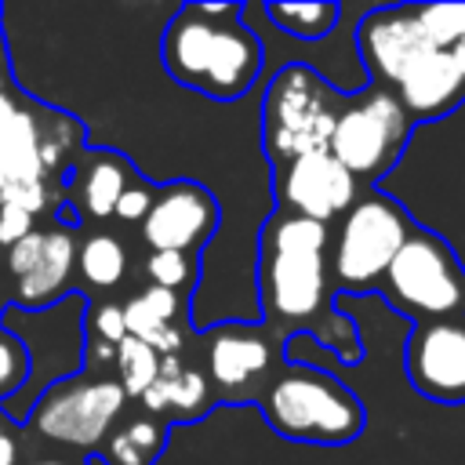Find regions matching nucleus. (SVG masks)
<instances>
[{"label": "nucleus", "mask_w": 465, "mask_h": 465, "mask_svg": "<svg viewBox=\"0 0 465 465\" xmlns=\"http://www.w3.org/2000/svg\"><path fill=\"white\" fill-rule=\"evenodd\" d=\"M153 196H156V189H149V185H142V182H134L124 196H120V203H116V211H113V218H120V222H142L145 214H149V207H153Z\"/></svg>", "instance_id": "29"}, {"label": "nucleus", "mask_w": 465, "mask_h": 465, "mask_svg": "<svg viewBox=\"0 0 465 465\" xmlns=\"http://www.w3.org/2000/svg\"><path fill=\"white\" fill-rule=\"evenodd\" d=\"M113 360H116V378L124 396H142L160 374V352L131 334L113 349Z\"/></svg>", "instance_id": "22"}, {"label": "nucleus", "mask_w": 465, "mask_h": 465, "mask_svg": "<svg viewBox=\"0 0 465 465\" xmlns=\"http://www.w3.org/2000/svg\"><path fill=\"white\" fill-rule=\"evenodd\" d=\"M29 378V356L25 345L15 334H0V400L15 396Z\"/></svg>", "instance_id": "26"}, {"label": "nucleus", "mask_w": 465, "mask_h": 465, "mask_svg": "<svg viewBox=\"0 0 465 465\" xmlns=\"http://www.w3.org/2000/svg\"><path fill=\"white\" fill-rule=\"evenodd\" d=\"M87 331H91V341L98 345H109V349H116L124 338H127V327H124V309L120 305H113V302H105V305H98L94 312H91V320H87Z\"/></svg>", "instance_id": "27"}, {"label": "nucleus", "mask_w": 465, "mask_h": 465, "mask_svg": "<svg viewBox=\"0 0 465 465\" xmlns=\"http://www.w3.org/2000/svg\"><path fill=\"white\" fill-rule=\"evenodd\" d=\"M218 229V203L200 182H167L156 189L149 214L142 218V240L149 251L196 254Z\"/></svg>", "instance_id": "12"}, {"label": "nucleus", "mask_w": 465, "mask_h": 465, "mask_svg": "<svg viewBox=\"0 0 465 465\" xmlns=\"http://www.w3.org/2000/svg\"><path fill=\"white\" fill-rule=\"evenodd\" d=\"M33 465H69V461H33Z\"/></svg>", "instance_id": "33"}, {"label": "nucleus", "mask_w": 465, "mask_h": 465, "mask_svg": "<svg viewBox=\"0 0 465 465\" xmlns=\"http://www.w3.org/2000/svg\"><path fill=\"white\" fill-rule=\"evenodd\" d=\"M142 403L153 414L174 411L178 418H200L211 407V378L182 356H160V374L142 392Z\"/></svg>", "instance_id": "18"}, {"label": "nucleus", "mask_w": 465, "mask_h": 465, "mask_svg": "<svg viewBox=\"0 0 465 465\" xmlns=\"http://www.w3.org/2000/svg\"><path fill=\"white\" fill-rule=\"evenodd\" d=\"M40 254H44V232L33 229L29 236H22L18 243L7 247V272H11L15 280H25V276L36 269Z\"/></svg>", "instance_id": "28"}, {"label": "nucleus", "mask_w": 465, "mask_h": 465, "mask_svg": "<svg viewBox=\"0 0 465 465\" xmlns=\"http://www.w3.org/2000/svg\"><path fill=\"white\" fill-rule=\"evenodd\" d=\"M145 276H149V287L182 294L196 280V262H193V254H178V251H149Z\"/></svg>", "instance_id": "25"}, {"label": "nucleus", "mask_w": 465, "mask_h": 465, "mask_svg": "<svg viewBox=\"0 0 465 465\" xmlns=\"http://www.w3.org/2000/svg\"><path fill=\"white\" fill-rule=\"evenodd\" d=\"M160 447H163V429H156L149 418H134L120 432H113L105 447V461L109 465H149Z\"/></svg>", "instance_id": "23"}, {"label": "nucleus", "mask_w": 465, "mask_h": 465, "mask_svg": "<svg viewBox=\"0 0 465 465\" xmlns=\"http://www.w3.org/2000/svg\"><path fill=\"white\" fill-rule=\"evenodd\" d=\"M407 138L411 120L396 94L385 87H371L356 102L338 109L327 149L356 182H378L400 160Z\"/></svg>", "instance_id": "8"}, {"label": "nucleus", "mask_w": 465, "mask_h": 465, "mask_svg": "<svg viewBox=\"0 0 465 465\" xmlns=\"http://www.w3.org/2000/svg\"><path fill=\"white\" fill-rule=\"evenodd\" d=\"M385 302L418 320L465 316V265L429 229L414 225L385 276L378 280Z\"/></svg>", "instance_id": "5"}, {"label": "nucleus", "mask_w": 465, "mask_h": 465, "mask_svg": "<svg viewBox=\"0 0 465 465\" xmlns=\"http://www.w3.org/2000/svg\"><path fill=\"white\" fill-rule=\"evenodd\" d=\"M124 407H127V396L120 381L73 374V378L47 385L36 396L25 421L47 440H58L69 447H94L102 443V436H109Z\"/></svg>", "instance_id": "9"}, {"label": "nucleus", "mask_w": 465, "mask_h": 465, "mask_svg": "<svg viewBox=\"0 0 465 465\" xmlns=\"http://www.w3.org/2000/svg\"><path fill=\"white\" fill-rule=\"evenodd\" d=\"M356 47H360V58H363L367 73L385 91H392L400 84V76L432 51V44L421 33L411 4L367 11L356 25Z\"/></svg>", "instance_id": "13"}, {"label": "nucleus", "mask_w": 465, "mask_h": 465, "mask_svg": "<svg viewBox=\"0 0 465 465\" xmlns=\"http://www.w3.org/2000/svg\"><path fill=\"white\" fill-rule=\"evenodd\" d=\"M432 47H450L465 36V4H411Z\"/></svg>", "instance_id": "24"}, {"label": "nucleus", "mask_w": 465, "mask_h": 465, "mask_svg": "<svg viewBox=\"0 0 465 465\" xmlns=\"http://www.w3.org/2000/svg\"><path fill=\"white\" fill-rule=\"evenodd\" d=\"M207 371L211 385L232 396V389L269 371V345L247 327H222L207 349Z\"/></svg>", "instance_id": "17"}, {"label": "nucleus", "mask_w": 465, "mask_h": 465, "mask_svg": "<svg viewBox=\"0 0 465 465\" xmlns=\"http://www.w3.org/2000/svg\"><path fill=\"white\" fill-rule=\"evenodd\" d=\"M269 429L294 443H349L363 432L367 414L360 396L320 367H298L269 381L262 392Z\"/></svg>", "instance_id": "3"}, {"label": "nucleus", "mask_w": 465, "mask_h": 465, "mask_svg": "<svg viewBox=\"0 0 465 465\" xmlns=\"http://www.w3.org/2000/svg\"><path fill=\"white\" fill-rule=\"evenodd\" d=\"M327 247H331L327 225L287 211L269 214L262 229V262H258L262 309L269 320L309 323L331 352L352 363L360 360V345L349 320L331 309Z\"/></svg>", "instance_id": "1"}, {"label": "nucleus", "mask_w": 465, "mask_h": 465, "mask_svg": "<svg viewBox=\"0 0 465 465\" xmlns=\"http://www.w3.org/2000/svg\"><path fill=\"white\" fill-rule=\"evenodd\" d=\"M411 229H414V222L396 196L363 189L360 200L341 214L334 251L327 254L331 280L345 294L374 291L378 280L385 276L389 262L411 236Z\"/></svg>", "instance_id": "6"}, {"label": "nucleus", "mask_w": 465, "mask_h": 465, "mask_svg": "<svg viewBox=\"0 0 465 465\" xmlns=\"http://www.w3.org/2000/svg\"><path fill=\"white\" fill-rule=\"evenodd\" d=\"M138 182L131 160H124L113 149L87 153V163L80 167V207L87 218H109L120 203V196Z\"/></svg>", "instance_id": "19"}, {"label": "nucleus", "mask_w": 465, "mask_h": 465, "mask_svg": "<svg viewBox=\"0 0 465 465\" xmlns=\"http://www.w3.org/2000/svg\"><path fill=\"white\" fill-rule=\"evenodd\" d=\"M33 232V214L22 211V207H11V203H0V243L11 247L18 243L22 236Z\"/></svg>", "instance_id": "30"}, {"label": "nucleus", "mask_w": 465, "mask_h": 465, "mask_svg": "<svg viewBox=\"0 0 465 465\" xmlns=\"http://www.w3.org/2000/svg\"><path fill=\"white\" fill-rule=\"evenodd\" d=\"M341 94L309 65H283L262 98V149L276 167L331 145Z\"/></svg>", "instance_id": "4"}, {"label": "nucleus", "mask_w": 465, "mask_h": 465, "mask_svg": "<svg viewBox=\"0 0 465 465\" xmlns=\"http://www.w3.org/2000/svg\"><path fill=\"white\" fill-rule=\"evenodd\" d=\"M163 69L174 84L214 98H243L262 76V40L240 4H185L163 29Z\"/></svg>", "instance_id": "2"}, {"label": "nucleus", "mask_w": 465, "mask_h": 465, "mask_svg": "<svg viewBox=\"0 0 465 465\" xmlns=\"http://www.w3.org/2000/svg\"><path fill=\"white\" fill-rule=\"evenodd\" d=\"M84 131L73 116L22 105L0 91V193L29 182H51L69 153L80 149Z\"/></svg>", "instance_id": "7"}, {"label": "nucleus", "mask_w": 465, "mask_h": 465, "mask_svg": "<svg viewBox=\"0 0 465 465\" xmlns=\"http://www.w3.org/2000/svg\"><path fill=\"white\" fill-rule=\"evenodd\" d=\"M0 91H7V62H4V44H0Z\"/></svg>", "instance_id": "32"}, {"label": "nucleus", "mask_w": 465, "mask_h": 465, "mask_svg": "<svg viewBox=\"0 0 465 465\" xmlns=\"http://www.w3.org/2000/svg\"><path fill=\"white\" fill-rule=\"evenodd\" d=\"M15 458H18V447H15V440L0 429V465H15Z\"/></svg>", "instance_id": "31"}, {"label": "nucleus", "mask_w": 465, "mask_h": 465, "mask_svg": "<svg viewBox=\"0 0 465 465\" xmlns=\"http://www.w3.org/2000/svg\"><path fill=\"white\" fill-rule=\"evenodd\" d=\"M403 367L411 385L436 403H465V316L418 320Z\"/></svg>", "instance_id": "11"}, {"label": "nucleus", "mask_w": 465, "mask_h": 465, "mask_svg": "<svg viewBox=\"0 0 465 465\" xmlns=\"http://www.w3.org/2000/svg\"><path fill=\"white\" fill-rule=\"evenodd\" d=\"M73 269H76L73 229L51 225L44 232V254H40L36 269L25 280H18V287H15V309H22V312H44V309L58 305L62 298H69Z\"/></svg>", "instance_id": "15"}, {"label": "nucleus", "mask_w": 465, "mask_h": 465, "mask_svg": "<svg viewBox=\"0 0 465 465\" xmlns=\"http://www.w3.org/2000/svg\"><path fill=\"white\" fill-rule=\"evenodd\" d=\"M411 124L440 120L465 102V36L450 47H432L392 87Z\"/></svg>", "instance_id": "14"}, {"label": "nucleus", "mask_w": 465, "mask_h": 465, "mask_svg": "<svg viewBox=\"0 0 465 465\" xmlns=\"http://www.w3.org/2000/svg\"><path fill=\"white\" fill-rule=\"evenodd\" d=\"M262 11L287 36H298V40H323L341 18L338 4H323V0H312V4H265Z\"/></svg>", "instance_id": "21"}, {"label": "nucleus", "mask_w": 465, "mask_h": 465, "mask_svg": "<svg viewBox=\"0 0 465 465\" xmlns=\"http://www.w3.org/2000/svg\"><path fill=\"white\" fill-rule=\"evenodd\" d=\"M76 272L87 287L109 291L127 276V251L113 232H91L76 247Z\"/></svg>", "instance_id": "20"}, {"label": "nucleus", "mask_w": 465, "mask_h": 465, "mask_svg": "<svg viewBox=\"0 0 465 465\" xmlns=\"http://www.w3.org/2000/svg\"><path fill=\"white\" fill-rule=\"evenodd\" d=\"M120 309H124V327L131 338L145 341L160 356H182V331H178L182 294L163 291V287H142Z\"/></svg>", "instance_id": "16"}, {"label": "nucleus", "mask_w": 465, "mask_h": 465, "mask_svg": "<svg viewBox=\"0 0 465 465\" xmlns=\"http://www.w3.org/2000/svg\"><path fill=\"white\" fill-rule=\"evenodd\" d=\"M272 193L280 211L327 225L331 218H341L360 200V182L331 156V149H316L276 167Z\"/></svg>", "instance_id": "10"}]
</instances>
